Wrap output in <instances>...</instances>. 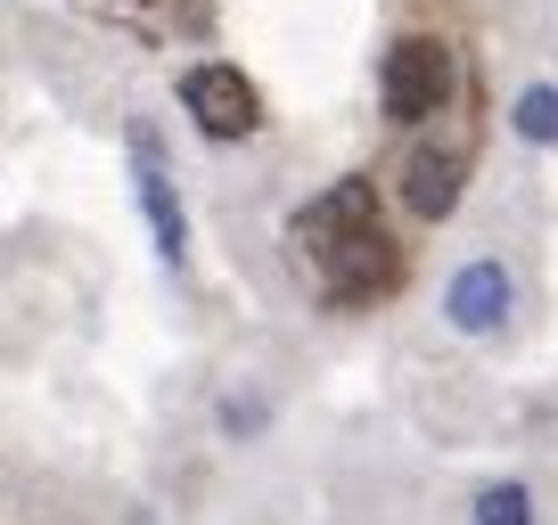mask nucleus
<instances>
[{
  "mask_svg": "<svg viewBox=\"0 0 558 525\" xmlns=\"http://www.w3.org/2000/svg\"><path fill=\"white\" fill-rule=\"evenodd\" d=\"M313 255H320V271H329V296H386V288H395V246L378 239V222L329 230Z\"/></svg>",
  "mask_w": 558,
  "mask_h": 525,
  "instance_id": "obj_3",
  "label": "nucleus"
},
{
  "mask_svg": "<svg viewBox=\"0 0 558 525\" xmlns=\"http://www.w3.org/2000/svg\"><path fill=\"white\" fill-rule=\"evenodd\" d=\"M378 99L395 123H427L444 99H452V50L436 34H402L386 50V74H378Z\"/></svg>",
  "mask_w": 558,
  "mask_h": 525,
  "instance_id": "obj_1",
  "label": "nucleus"
},
{
  "mask_svg": "<svg viewBox=\"0 0 558 525\" xmlns=\"http://www.w3.org/2000/svg\"><path fill=\"white\" fill-rule=\"evenodd\" d=\"M460 190H469V157H460V148H418V157L402 164V206H411L418 222H444V213L460 206Z\"/></svg>",
  "mask_w": 558,
  "mask_h": 525,
  "instance_id": "obj_5",
  "label": "nucleus"
},
{
  "mask_svg": "<svg viewBox=\"0 0 558 525\" xmlns=\"http://www.w3.org/2000/svg\"><path fill=\"white\" fill-rule=\"evenodd\" d=\"M509 304H518V288H509V271H501L493 255L460 262L452 288H444V320H452L460 337H493V329L509 320Z\"/></svg>",
  "mask_w": 558,
  "mask_h": 525,
  "instance_id": "obj_4",
  "label": "nucleus"
},
{
  "mask_svg": "<svg viewBox=\"0 0 558 525\" xmlns=\"http://www.w3.org/2000/svg\"><path fill=\"white\" fill-rule=\"evenodd\" d=\"M181 107H190V123L206 141H246L263 123V99H255V83H246L239 66H190L181 74Z\"/></svg>",
  "mask_w": 558,
  "mask_h": 525,
  "instance_id": "obj_2",
  "label": "nucleus"
},
{
  "mask_svg": "<svg viewBox=\"0 0 558 525\" xmlns=\"http://www.w3.org/2000/svg\"><path fill=\"white\" fill-rule=\"evenodd\" d=\"M378 213V197H369V181H337L329 197H313V206L296 213V239L304 246H320L329 230H353V222H369Z\"/></svg>",
  "mask_w": 558,
  "mask_h": 525,
  "instance_id": "obj_7",
  "label": "nucleus"
},
{
  "mask_svg": "<svg viewBox=\"0 0 558 525\" xmlns=\"http://www.w3.org/2000/svg\"><path fill=\"white\" fill-rule=\"evenodd\" d=\"M140 206H148V230H157V255L181 262L190 255V222H181V197H173V181H165L157 141H140Z\"/></svg>",
  "mask_w": 558,
  "mask_h": 525,
  "instance_id": "obj_6",
  "label": "nucleus"
},
{
  "mask_svg": "<svg viewBox=\"0 0 558 525\" xmlns=\"http://www.w3.org/2000/svg\"><path fill=\"white\" fill-rule=\"evenodd\" d=\"M509 123H518L525 148H558V83H525L518 107H509Z\"/></svg>",
  "mask_w": 558,
  "mask_h": 525,
  "instance_id": "obj_8",
  "label": "nucleus"
},
{
  "mask_svg": "<svg viewBox=\"0 0 558 525\" xmlns=\"http://www.w3.org/2000/svg\"><path fill=\"white\" fill-rule=\"evenodd\" d=\"M476 525H534V492L525 485H485L476 492Z\"/></svg>",
  "mask_w": 558,
  "mask_h": 525,
  "instance_id": "obj_9",
  "label": "nucleus"
}]
</instances>
